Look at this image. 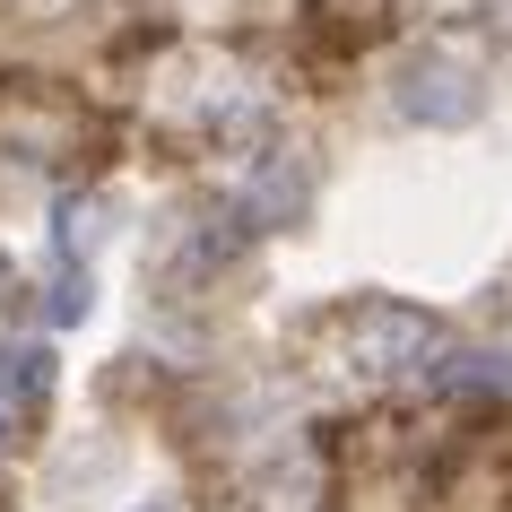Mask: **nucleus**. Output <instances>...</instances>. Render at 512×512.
Returning <instances> with one entry per match:
<instances>
[{"mask_svg":"<svg viewBox=\"0 0 512 512\" xmlns=\"http://www.w3.org/2000/svg\"><path fill=\"white\" fill-rule=\"evenodd\" d=\"M391 105L408 113V122H426V131H469L486 113V79L478 61L452 53V44H426V53L400 61V87H391Z\"/></svg>","mask_w":512,"mask_h":512,"instance_id":"1","label":"nucleus"},{"mask_svg":"<svg viewBox=\"0 0 512 512\" xmlns=\"http://www.w3.org/2000/svg\"><path fill=\"white\" fill-rule=\"evenodd\" d=\"M434 356H443V322L434 313H408V304H365L348 313V365L356 374H434Z\"/></svg>","mask_w":512,"mask_h":512,"instance_id":"2","label":"nucleus"},{"mask_svg":"<svg viewBox=\"0 0 512 512\" xmlns=\"http://www.w3.org/2000/svg\"><path fill=\"white\" fill-rule=\"evenodd\" d=\"M304 209H313V165H304L296 148H261V165H252L243 191H235V217L261 235V226H296Z\"/></svg>","mask_w":512,"mask_h":512,"instance_id":"3","label":"nucleus"},{"mask_svg":"<svg viewBox=\"0 0 512 512\" xmlns=\"http://www.w3.org/2000/svg\"><path fill=\"white\" fill-rule=\"evenodd\" d=\"M53 391V348L44 339H0V408H27Z\"/></svg>","mask_w":512,"mask_h":512,"instance_id":"4","label":"nucleus"},{"mask_svg":"<svg viewBox=\"0 0 512 512\" xmlns=\"http://www.w3.org/2000/svg\"><path fill=\"white\" fill-rule=\"evenodd\" d=\"M426 382H443V391H512V356H486V348H460L443 356Z\"/></svg>","mask_w":512,"mask_h":512,"instance_id":"5","label":"nucleus"},{"mask_svg":"<svg viewBox=\"0 0 512 512\" xmlns=\"http://www.w3.org/2000/svg\"><path fill=\"white\" fill-rule=\"evenodd\" d=\"M313 452L296 460V469H287V460H270V478H261V512H313Z\"/></svg>","mask_w":512,"mask_h":512,"instance_id":"6","label":"nucleus"},{"mask_svg":"<svg viewBox=\"0 0 512 512\" xmlns=\"http://www.w3.org/2000/svg\"><path fill=\"white\" fill-rule=\"evenodd\" d=\"M87 304H96L87 270H70V261H61V278H53V296H44V313H53V322H87Z\"/></svg>","mask_w":512,"mask_h":512,"instance_id":"7","label":"nucleus"},{"mask_svg":"<svg viewBox=\"0 0 512 512\" xmlns=\"http://www.w3.org/2000/svg\"><path fill=\"white\" fill-rule=\"evenodd\" d=\"M131 512H174V504H131Z\"/></svg>","mask_w":512,"mask_h":512,"instance_id":"8","label":"nucleus"}]
</instances>
